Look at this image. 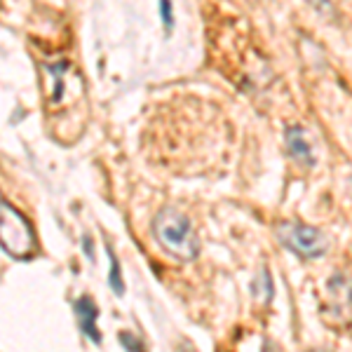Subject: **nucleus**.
Listing matches in <instances>:
<instances>
[{
	"instance_id": "nucleus-4",
	"label": "nucleus",
	"mask_w": 352,
	"mask_h": 352,
	"mask_svg": "<svg viewBox=\"0 0 352 352\" xmlns=\"http://www.w3.org/2000/svg\"><path fill=\"white\" fill-rule=\"evenodd\" d=\"M73 312H76L78 322H80V331L87 336L92 343L101 345V333L99 329H96V317H99V308L94 305V300L89 296H80L73 303Z\"/></svg>"
},
{
	"instance_id": "nucleus-7",
	"label": "nucleus",
	"mask_w": 352,
	"mask_h": 352,
	"mask_svg": "<svg viewBox=\"0 0 352 352\" xmlns=\"http://www.w3.org/2000/svg\"><path fill=\"white\" fill-rule=\"evenodd\" d=\"M120 343L124 345V350L127 352H146L144 343H141L139 338H134V333H129V331L120 333Z\"/></svg>"
},
{
	"instance_id": "nucleus-5",
	"label": "nucleus",
	"mask_w": 352,
	"mask_h": 352,
	"mask_svg": "<svg viewBox=\"0 0 352 352\" xmlns=\"http://www.w3.org/2000/svg\"><path fill=\"white\" fill-rule=\"evenodd\" d=\"M285 141H287L289 155H292L294 160L305 164V167H312V164H315V155H312V148H310L308 136H305V129L289 127L285 132Z\"/></svg>"
},
{
	"instance_id": "nucleus-1",
	"label": "nucleus",
	"mask_w": 352,
	"mask_h": 352,
	"mask_svg": "<svg viewBox=\"0 0 352 352\" xmlns=\"http://www.w3.org/2000/svg\"><path fill=\"white\" fill-rule=\"evenodd\" d=\"M153 235L169 256L181 263H190L200 256V240H197L192 223L179 209L164 207L153 221Z\"/></svg>"
},
{
	"instance_id": "nucleus-8",
	"label": "nucleus",
	"mask_w": 352,
	"mask_h": 352,
	"mask_svg": "<svg viewBox=\"0 0 352 352\" xmlns=\"http://www.w3.org/2000/svg\"><path fill=\"white\" fill-rule=\"evenodd\" d=\"M160 16H162V24L164 31H172L174 26V14H172V0H160Z\"/></svg>"
},
{
	"instance_id": "nucleus-10",
	"label": "nucleus",
	"mask_w": 352,
	"mask_h": 352,
	"mask_svg": "<svg viewBox=\"0 0 352 352\" xmlns=\"http://www.w3.org/2000/svg\"><path fill=\"white\" fill-rule=\"evenodd\" d=\"M85 254H87V258H92L94 254H92V240H89V237H85Z\"/></svg>"
},
{
	"instance_id": "nucleus-11",
	"label": "nucleus",
	"mask_w": 352,
	"mask_h": 352,
	"mask_svg": "<svg viewBox=\"0 0 352 352\" xmlns=\"http://www.w3.org/2000/svg\"><path fill=\"white\" fill-rule=\"evenodd\" d=\"M312 352H327V350H312Z\"/></svg>"
},
{
	"instance_id": "nucleus-9",
	"label": "nucleus",
	"mask_w": 352,
	"mask_h": 352,
	"mask_svg": "<svg viewBox=\"0 0 352 352\" xmlns=\"http://www.w3.org/2000/svg\"><path fill=\"white\" fill-rule=\"evenodd\" d=\"M261 352H280V350H277V345L272 343V340L265 338V340H263V350H261Z\"/></svg>"
},
{
	"instance_id": "nucleus-6",
	"label": "nucleus",
	"mask_w": 352,
	"mask_h": 352,
	"mask_svg": "<svg viewBox=\"0 0 352 352\" xmlns=\"http://www.w3.org/2000/svg\"><path fill=\"white\" fill-rule=\"evenodd\" d=\"M109 258H111V275H109V282H111V289L118 294V296H122L124 294V282H122V272H120V263H118L116 254L109 249Z\"/></svg>"
},
{
	"instance_id": "nucleus-3",
	"label": "nucleus",
	"mask_w": 352,
	"mask_h": 352,
	"mask_svg": "<svg viewBox=\"0 0 352 352\" xmlns=\"http://www.w3.org/2000/svg\"><path fill=\"white\" fill-rule=\"evenodd\" d=\"M275 235L289 252H294L300 258H322L329 249L327 235L315 226L296 223V221H282L275 226Z\"/></svg>"
},
{
	"instance_id": "nucleus-2",
	"label": "nucleus",
	"mask_w": 352,
	"mask_h": 352,
	"mask_svg": "<svg viewBox=\"0 0 352 352\" xmlns=\"http://www.w3.org/2000/svg\"><path fill=\"white\" fill-rule=\"evenodd\" d=\"M36 230L28 219L10 200L0 195V249L16 261L31 258L36 254Z\"/></svg>"
}]
</instances>
